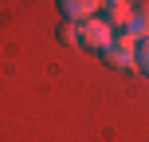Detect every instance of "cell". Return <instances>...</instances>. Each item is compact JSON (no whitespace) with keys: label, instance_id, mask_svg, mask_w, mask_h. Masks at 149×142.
Segmentation results:
<instances>
[{"label":"cell","instance_id":"cell-1","mask_svg":"<svg viewBox=\"0 0 149 142\" xmlns=\"http://www.w3.org/2000/svg\"><path fill=\"white\" fill-rule=\"evenodd\" d=\"M106 63L110 67H134L137 63V36L134 32H122V36H114V44L106 47Z\"/></svg>","mask_w":149,"mask_h":142},{"label":"cell","instance_id":"cell-2","mask_svg":"<svg viewBox=\"0 0 149 142\" xmlns=\"http://www.w3.org/2000/svg\"><path fill=\"white\" fill-rule=\"evenodd\" d=\"M79 44L82 47H90V52H106V47L114 44V28L106 20H86V24H79Z\"/></svg>","mask_w":149,"mask_h":142},{"label":"cell","instance_id":"cell-3","mask_svg":"<svg viewBox=\"0 0 149 142\" xmlns=\"http://www.w3.org/2000/svg\"><path fill=\"white\" fill-rule=\"evenodd\" d=\"M63 16H67L71 24H86L98 16V8H102V0H59Z\"/></svg>","mask_w":149,"mask_h":142},{"label":"cell","instance_id":"cell-4","mask_svg":"<svg viewBox=\"0 0 149 142\" xmlns=\"http://www.w3.org/2000/svg\"><path fill=\"white\" fill-rule=\"evenodd\" d=\"M106 24H110V28L130 32V24H134V4H130V0H122V4H110V8H106Z\"/></svg>","mask_w":149,"mask_h":142},{"label":"cell","instance_id":"cell-5","mask_svg":"<svg viewBox=\"0 0 149 142\" xmlns=\"http://www.w3.org/2000/svg\"><path fill=\"white\" fill-rule=\"evenodd\" d=\"M130 32H134L137 40H149V4H141L134 12V24H130Z\"/></svg>","mask_w":149,"mask_h":142},{"label":"cell","instance_id":"cell-6","mask_svg":"<svg viewBox=\"0 0 149 142\" xmlns=\"http://www.w3.org/2000/svg\"><path fill=\"white\" fill-rule=\"evenodd\" d=\"M59 44H79V24H63V28H59Z\"/></svg>","mask_w":149,"mask_h":142},{"label":"cell","instance_id":"cell-7","mask_svg":"<svg viewBox=\"0 0 149 142\" xmlns=\"http://www.w3.org/2000/svg\"><path fill=\"white\" fill-rule=\"evenodd\" d=\"M134 67L149 75V40H145V44H141V47H137V63H134Z\"/></svg>","mask_w":149,"mask_h":142},{"label":"cell","instance_id":"cell-8","mask_svg":"<svg viewBox=\"0 0 149 142\" xmlns=\"http://www.w3.org/2000/svg\"><path fill=\"white\" fill-rule=\"evenodd\" d=\"M110 4H122V0H110Z\"/></svg>","mask_w":149,"mask_h":142}]
</instances>
